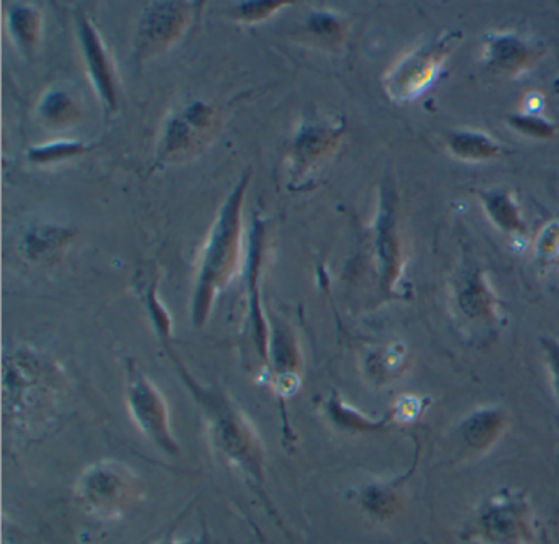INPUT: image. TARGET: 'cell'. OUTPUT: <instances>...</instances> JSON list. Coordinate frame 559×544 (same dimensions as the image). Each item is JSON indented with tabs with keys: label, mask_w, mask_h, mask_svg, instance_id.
Instances as JSON below:
<instances>
[{
	"label": "cell",
	"mask_w": 559,
	"mask_h": 544,
	"mask_svg": "<svg viewBox=\"0 0 559 544\" xmlns=\"http://www.w3.org/2000/svg\"><path fill=\"white\" fill-rule=\"evenodd\" d=\"M456 301L464 317L474 321H496L497 300L483 271H474L464 279L456 292Z\"/></svg>",
	"instance_id": "obj_11"
},
{
	"label": "cell",
	"mask_w": 559,
	"mask_h": 544,
	"mask_svg": "<svg viewBox=\"0 0 559 544\" xmlns=\"http://www.w3.org/2000/svg\"><path fill=\"white\" fill-rule=\"evenodd\" d=\"M81 150H83V144L80 143H55L32 150L31 157L34 161L47 163V161L60 159V157L80 153Z\"/></svg>",
	"instance_id": "obj_27"
},
{
	"label": "cell",
	"mask_w": 559,
	"mask_h": 544,
	"mask_svg": "<svg viewBox=\"0 0 559 544\" xmlns=\"http://www.w3.org/2000/svg\"><path fill=\"white\" fill-rule=\"evenodd\" d=\"M535 534V515L526 495L502 488L477 507L463 537L477 544H532Z\"/></svg>",
	"instance_id": "obj_4"
},
{
	"label": "cell",
	"mask_w": 559,
	"mask_h": 544,
	"mask_svg": "<svg viewBox=\"0 0 559 544\" xmlns=\"http://www.w3.org/2000/svg\"><path fill=\"white\" fill-rule=\"evenodd\" d=\"M158 544H211V540H209L207 533L186 537V540H178L175 534V528H171Z\"/></svg>",
	"instance_id": "obj_29"
},
{
	"label": "cell",
	"mask_w": 559,
	"mask_h": 544,
	"mask_svg": "<svg viewBox=\"0 0 559 544\" xmlns=\"http://www.w3.org/2000/svg\"><path fill=\"white\" fill-rule=\"evenodd\" d=\"M536 258L539 262L555 261L559 256V222H549L539 232L535 245Z\"/></svg>",
	"instance_id": "obj_25"
},
{
	"label": "cell",
	"mask_w": 559,
	"mask_h": 544,
	"mask_svg": "<svg viewBox=\"0 0 559 544\" xmlns=\"http://www.w3.org/2000/svg\"><path fill=\"white\" fill-rule=\"evenodd\" d=\"M376 258H378L379 284L385 294H394L402 272V246L395 216V196L391 187H382L376 222Z\"/></svg>",
	"instance_id": "obj_8"
},
{
	"label": "cell",
	"mask_w": 559,
	"mask_h": 544,
	"mask_svg": "<svg viewBox=\"0 0 559 544\" xmlns=\"http://www.w3.org/2000/svg\"><path fill=\"white\" fill-rule=\"evenodd\" d=\"M487 68L500 74L515 75L532 68L543 56V45L515 33H492L484 43Z\"/></svg>",
	"instance_id": "obj_9"
},
{
	"label": "cell",
	"mask_w": 559,
	"mask_h": 544,
	"mask_svg": "<svg viewBox=\"0 0 559 544\" xmlns=\"http://www.w3.org/2000/svg\"><path fill=\"white\" fill-rule=\"evenodd\" d=\"M552 91H555L556 94H559V78L556 79L555 82H552Z\"/></svg>",
	"instance_id": "obj_31"
},
{
	"label": "cell",
	"mask_w": 559,
	"mask_h": 544,
	"mask_svg": "<svg viewBox=\"0 0 559 544\" xmlns=\"http://www.w3.org/2000/svg\"><path fill=\"white\" fill-rule=\"evenodd\" d=\"M407 477L408 474L395 481L374 482L362 488L359 505L365 513L378 521H388L395 517L404 500V484Z\"/></svg>",
	"instance_id": "obj_14"
},
{
	"label": "cell",
	"mask_w": 559,
	"mask_h": 544,
	"mask_svg": "<svg viewBox=\"0 0 559 544\" xmlns=\"http://www.w3.org/2000/svg\"><path fill=\"white\" fill-rule=\"evenodd\" d=\"M543 356L548 367L549 380H551L552 393L559 402V340L551 336L539 338Z\"/></svg>",
	"instance_id": "obj_26"
},
{
	"label": "cell",
	"mask_w": 559,
	"mask_h": 544,
	"mask_svg": "<svg viewBox=\"0 0 559 544\" xmlns=\"http://www.w3.org/2000/svg\"><path fill=\"white\" fill-rule=\"evenodd\" d=\"M185 22L181 9L176 3H158L146 10L140 26L142 48H159L179 35Z\"/></svg>",
	"instance_id": "obj_12"
},
{
	"label": "cell",
	"mask_w": 559,
	"mask_h": 544,
	"mask_svg": "<svg viewBox=\"0 0 559 544\" xmlns=\"http://www.w3.org/2000/svg\"><path fill=\"white\" fill-rule=\"evenodd\" d=\"M212 111L211 108L204 105L195 104L185 111V115L171 121L166 134V151L175 153V151H182L192 143L194 134L202 128L209 127L211 123Z\"/></svg>",
	"instance_id": "obj_18"
},
{
	"label": "cell",
	"mask_w": 559,
	"mask_h": 544,
	"mask_svg": "<svg viewBox=\"0 0 559 544\" xmlns=\"http://www.w3.org/2000/svg\"><path fill=\"white\" fill-rule=\"evenodd\" d=\"M509 426V413L497 405H484L473 410L461 422L460 436L467 448L484 452L492 448Z\"/></svg>",
	"instance_id": "obj_10"
},
{
	"label": "cell",
	"mask_w": 559,
	"mask_h": 544,
	"mask_svg": "<svg viewBox=\"0 0 559 544\" xmlns=\"http://www.w3.org/2000/svg\"><path fill=\"white\" fill-rule=\"evenodd\" d=\"M38 26H40V19L31 7H19L12 12V35H14L15 42L24 48L31 46L34 39L37 38Z\"/></svg>",
	"instance_id": "obj_22"
},
{
	"label": "cell",
	"mask_w": 559,
	"mask_h": 544,
	"mask_svg": "<svg viewBox=\"0 0 559 544\" xmlns=\"http://www.w3.org/2000/svg\"><path fill=\"white\" fill-rule=\"evenodd\" d=\"M448 150L457 159L466 163H483L493 159L502 153V146L489 134L480 131H453L447 138Z\"/></svg>",
	"instance_id": "obj_16"
},
{
	"label": "cell",
	"mask_w": 559,
	"mask_h": 544,
	"mask_svg": "<svg viewBox=\"0 0 559 544\" xmlns=\"http://www.w3.org/2000/svg\"><path fill=\"white\" fill-rule=\"evenodd\" d=\"M274 7H277V3H247L241 10L247 19H261V13L264 15L266 10H274Z\"/></svg>",
	"instance_id": "obj_30"
},
{
	"label": "cell",
	"mask_w": 559,
	"mask_h": 544,
	"mask_svg": "<svg viewBox=\"0 0 559 544\" xmlns=\"http://www.w3.org/2000/svg\"><path fill=\"white\" fill-rule=\"evenodd\" d=\"M70 238L71 233L68 229L51 225L35 226L25 233L22 248L28 259L51 262L61 255Z\"/></svg>",
	"instance_id": "obj_17"
},
{
	"label": "cell",
	"mask_w": 559,
	"mask_h": 544,
	"mask_svg": "<svg viewBox=\"0 0 559 544\" xmlns=\"http://www.w3.org/2000/svg\"><path fill=\"white\" fill-rule=\"evenodd\" d=\"M326 410L329 415L332 416L333 422L343 429H352V431H378V429L385 428L389 423L394 422L392 412L389 415L382 416L379 419L369 418V416L362 415L358 410L353 406L346 405L343 400L333 397L326 403Z\"/></svg>",
	"instance_id": "obj_19"
},
{
	"label": "cell",
	"mask_w": 559,
	"mask_h": 544,
	"mask_svg": "<svg viewBox=\"0 0 559 544\" xmlns=\"http://www.w3.org/2000/svg\"><path fill=\"white\" fill-rule=\"evenodd\" d=\"M126 402L130 418L143 436L169 456H179L178 439L173 435L168 403L158 387L133 364L127 369Z\"/></svg>",
	"instance_id": "obj_6"
},
{
	"label": "cell",
	"mask_w": 559,
	"mask_h": 544,
	"mask_svg": "<svg viewBox=\"0 0 559 544\" xmlns=\"http://www.w3.org/2000/svg\"><path fill=\"white\" fill-rule=\"evenodd\" d=\"M248 180L250 176H243L228 196L202 252L192 297V321L195 327H201L207 320L215 297L222 288L227 287L237 271L241 246V202Z\"/></svg>",
	"instance_id": "obj_2"
},
{
	"label": "cell",
	"mask_w": 559,
	"mask_h": 544,
	"mask_svg": "<svg viewBox=\"0 0 559 544\" xmlns=\"http://www.w3.org/2000/svg\"><path fill=\"white\" fill-rule=\"evenodd\" d=\"M336 138V131L325 127H310L304 131L297 140V154H300V163L307 157L319 156L329 150L330 143Z\"/></svg>",
	"instance_id": "obj_23"
},
{
	"label": "cell",
	"mask_w": 559,
	"mask_h": 544,
	"mask_svg": "<svg viewBox=\"0 0 559 544\" xmlns=\"http://www.w3.org/2000/svg\"><path fill=\"white\" fill-rule=\"evenodd\" d=\"M61 377L37 354L21 351L5 359L4 416L12 428L37 431L60 406Z\"/></svg>",
	"instance_id": "obj_1"
},
{
	"label": "cell",
	"mask_w": 559,
	"mask_h": 544,
	"mask_svg": "<svg viewBox=\"0 0 559 544\" xmlns=\"http://www.w3.org/2000/svg\"><path fill=\"white\" fill-rule=\"evenodd\" d=\"M41 115L53 123H64L76 117L73 102L63 92H50L40 105Z\"/></svg>",
	"instance_id": "obj_24"
},
{
	"label": "cell",
	"mask_w": 559,
	"mask_h": 544,
	"mask_svg": "<svg viewBox=\"0 0 559 544\" xmlns=\"http://www.w3.org/2000/svg\"><path fill=\"white\" fill-rule=\"evenodd\" d=\"M310 25H312L313 32L319 33V35H338L340 29H342V23L338 22V19L329 15V13H317L310 20Z\"/></svg>",
	"instance_id": "obj_28"
},
{
	"label": "cell",
	"mask_w": 559,
	"mask_h": 544,
	"mask_svg": "<svg viewBox=\"0 0 559 544\" xmlns=\"http://www.w3.org/2000/svg\"><path fill=\"white\" fill-rule=\"evenodd\" d=\"M143 482L129 465L114 459L87 465L74 485L81 510L97 520L122 518L143 498Z\"/></svg>",
	"instance_id": "obj_3"
},
{
	"label": "cell",
	"mask_w": 559,
	"mask_h": 544,
	"mask_svg": "<svg viewBox=\"0 0 559 544\" xmlns=\"http://www.w3.org/2000/svg\"><path fill=\"white\" fill-rule=\"evenodd\" d=\"M267 351L273 354L274 369L280 370L277 383L294 376V369L297 367V350L294 338L290 336L286 328H277L273 336V344Z\"/></svg>",
	"instance_id": "obj_20"
},
{
	"label": "cell",
	"mask_w": 559,
	"mask_h": 544,
	"mask_svg": "<svg viewBox=\"0 0 559 544\" xmlns=\"http://www.w3.org/2000/svg\"><path fill=\"white\" fill-rule=\"evenodd\" d=\"M480 205L487 218L500 229L509 235H523L526 232L525 222H523L522 212H520L519 202L509 190H480Z\"/></svg>",
	"instance_id": "obj_15"
},
{
	"label": "cell",
	"mask_w": 559,
	"mask_h": 544,
	"mask_svg": "<svg viewBox=\"0 0 559 544\" xmlns=\"http://www.w3.org/2000/svg\"><path fill=\"white\" fill-rule=\"evenodd\" d=\"M460 39V32H448L441 38L431 42L430 45L421 46L405 56L385 75V92L399 102L412 100L417 97L433 81L438 69L447 61Z\"/></svg>",
	"instance_id": "obj_7"
},
{
	"label": "cell",
	"mask_w": 559,
	"mask_h": 544,
	"mask_svg": "<svg viewBox=\"0 0 559 544\" xmlns=\"http://www.w3.org/2000/svg\"><path fill=\"white\" fill-rule=\"evenodd\" d=\"M199 403L207 415L211 441L217 454L231 468L263 482V448L250 419L224 397H211Z\"/></svg>",
	"instance_id": "obj_5"
},
{
	"label": "cell",
	"mask_w": 559,
	"mask_h": 544,
	"mask_svg": "<svg viewBox=\"0 0 559 544\" xmlns=\"http://www.w3.org/2000/svg\"><path fill=\"white\" fill-rule=\"evenodd\" d=\"M507 123L510 128L525 134V137L536 138V140H551L556 134V125L546 120L538 114H513L507 117Z\"/></svg>",
	"instance_id": "obj_21"
},
{
	"label": "cell",
	"mask_w": 559,
	"mask_h": 544,
	"mask_svg": "<svg viewBox=\"0 0 559 544\" xmlns=\"http://www.w3.org/2000/svg\"><path fill=\"white\" fill-rule=\"evenodd\" d=\"M81 42H83L84 55H86L87 68H90L91 78L96 84L103 100L110 108L116 107V92H114L112 74H110L109 62H107L106 52H104L103 43L97 36L96 29L91 26L86 19L80 22Z\"/></svg>",
	"instance_id": "obj_13"
}]
</instances>
